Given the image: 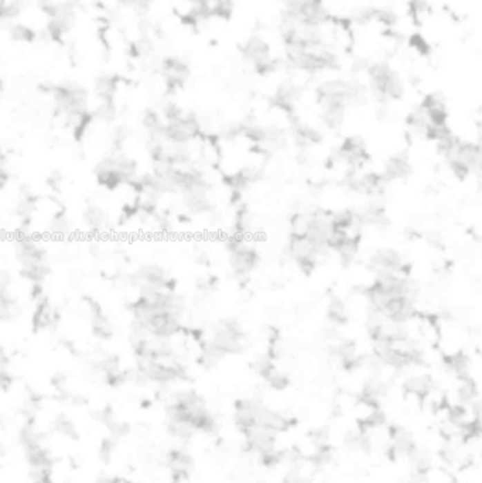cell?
Segmentation results:
<instances>
[{
  "label": "cell",
  "instance_id": "1",
  "mask_svg": "<svg viewBox=\"0 0 482 483\" xmlns=\"http://www.w3.org/2000/svg\"><path fill=\"white\" fill-rule=\"evenodd\" d=\"M136 163L126 156L106 157L95 167L98 184L109 190H116L124 184H133L136 181Z\"/></svg>",
  "mask_w": 482,
  "mask_h": 483
},
{
  "label": "cell",
  "instance_id": "2",
  "mask_svg": "<svg viewBox=\"0 0 482 483\" xmlns=\"http://www.w3.org/2000/svg\"><path fill=\"white\" fill-rule=\"evenodd\" d=\"M16 250L23 277L35 284L41 283L50 273L46 250L36 241L26 237L19 241Z\"/></svg>",
  "mask_w": 482,
  "mask_h": 483
},
{
  "label": "cell",
  "instance_id": "3",
  "mask_svg": "<svg viewBox=\"0 0 482 483\" xmlns=\"http://www.w3.org/2000/svg\"><path fill=\"white\" fill-rule=\"evenodd\" d=\"M247 334L239 321L233 318L220 319L217 324L211 344H213L224 356L239 355L245 351L244 339Z\"/></svg>",
  "mask_w": 482,
  "mask_h": 483
},
{
  "label": "cell",
  "instance_id": "4",
  "mask_svg": "<svg viewBox=\"0 0 482 483\" xmlns=\"http://www.w3.org/2000/svg\"><path fill=\"white\" fill-rule=\"evenodd\" d=\"M43 10L48 16L47 34L52 41H63V39L71 32L75 24L77 9L70 2L54 3L47 2L43 6Z\"/></svg>",
  "mask_w": 482,
  "mask_h": 483
},
{
  "label": "cell",
  "instance_id": "5",
  "mask_svg": "<svg viewBox=\"0 0 482 483\" xmlns=\"http://www.w3.org/2000/svg\"><path fill=\"white\" fill-rule=\"evenodd\" d=\"M51 95L58 113L66 115L67 119L88 110V92L79 85H55L51 89Z\"/></svg>",
  "mask_w": 482,
  "mask_h": 483
},
{
  "label": "cell",
  "instance_id": "6",
  "mask_svg": "<svg viewBox=\"0 0 482 483\" xmlns=\"http://www.w3.org/2000/svg\"><path fill=\"white\" fill-rule=\"evenodd\" d=\"M229 250V264L236 277L245 279L259 264V253L256 249L245 245L242 241V235H236L228 241Z\"/></svg>",
  "mask_w": 482,
  "mask_h": 483
},
{
  "label": "cell",
  "instance_id": "7",
  "mask_svg": "<svg viewBox=\"0 0 482 483\" xmlns=\"http://www.w3.org/2000/svg\"><path fill=\"white\" fill-rule=\"evenodd\" d=\"M369 268L376 276L380 275H402L410 277V263L405 262V257L395 249L382 248L378 249L369 257Z\"/></svg>",
  "mask_w": 482,
  "mask_h": 483
},
{
  "label": "cell",
  "instance_id": "8",
  "mask_svg": "<svg viewBox=\"0 0 482 483\" xmlns=\"http://www.w3.org/2000/svg\"><path fill=\"white\" fill-rule=\"evenodd\" d=\"M167 430L174 438L182 441H189L198 431L182 410L173 403L167 408Z\"/></svg>",
  "mask_w": 482,
  "mask_h": 483
},
{
  "label": "cell",
  "instance_id": "9",
  "mask_svg": "<svg viewBox=\"0 0 482 483\" xmlns=\"http://www.w3.org/2000/svg\"><path fill=\"white\" fill-rule=\"evenodd\" d=\"M162 72L168 89L182 88L189 79L190 70L186 63L177 58H167L163 61Z\"/></svg>",
  "mask_w": 482,
  "mask_h": 483
},
{
  "label": "cell",
  "instance_id": "10",
  "mask_svg": "<svg viewBox=\"0 0 482 483\" xmlns=\"http://www.w3.org/2000/svg\"><path fill=\"white\" fill-rule=\"evenodd\" d=\"M356 224L367 225L372 228H386L390 225V219L387 217L386 209L379 204H368L360 208L359 210H355Z\"/></svg>",
  "mask_w": 482,
  "mask_h": 483
},
{
  "label": "cell",
  "instance_id": "11",
  "mask_svg": "<svg viewBox=\"0 0 482 483\" xmlns=\"http://www.w3.org/2000/svg\"><path fill=\"white\" fill-rule=\"evenodd\" d=\"M167 464L174 479L177 480H183L189 477V475L194 469V460L190 454L182 449L171 451L167 457Z\"/></svg>",
  "mask_w": 482,
  "mask_h": 483
},
{
  "label": "cell",
  "instance_id": "12",
  "mask_svg": "<svg viewBox=\"0 0 482 483\" xmlns=\"http://www.w3.org/2000/svg\"><path fill=\"white\" fill-rule=\"evenodd\" d=\"M412 172H413V167L409 159L405 155H396L386 161L385 171L382 174L390 183V181H396V179H406L412 175Z\"/></svg>",
  "mask_w": 482,
  "mask_h": 483
},
{
  "label": "cell",
  "instance_id": "13",
  "mask_svg": "<svg viewBox=\"0 0 482 483\" xmlns=\"http://www.w3.org/2000/svg\"><path fill=\"white\" fill-rule=\"evenodd\" d=\"M433 388H434V382L429 375H418V376L409 377L403 384L405 393L407 396H413L418 399L420 402H423Z\"/></svg>",
  "mask_w": 482,
  "mask_h": 483
},
{
  "label": "cell",
  "instance_id": "14",
  "mask_svg": "<svg viewBox=\"0 0 482 483\" xmlns=\"http://www.w3.org/2000/svg\"><path fill=\"white\" fill-rule=\"evenodd\" d=\"M58 322V314L54 307L48 303V299H41L37 304V310L35 313L33 324L35 328L39 331H46L52 328Z\"/></svg>",
  "mask_w": 482,
  "mask_h": 483
},
{
  "label": "cell",
  "instance_id": "15",
  "mask_svg": "<svg viewBox=\"0 0 482 483\" xmlns=\"http://www.w3.org/2000/svg\"><path fill=\"white\" fill-rule=\"evenodd\" d=\"M99 417H101V421L106 426V428H108V431H109L112 438L120 440V438H124V437H126L129 434V431H131L129 426L125 424V422H122V421H117L115 418V414H113L110 407H106V408L101 410Z\"/></svg>",
  "mask_w": 482,
  "mask_h": 483
},
{
  "label": "cell",
  "instance_id": "16",
  "mask_svg": "<svg viewBox=\"0 0 482 483\" xmlns=\"http://www.w3.org/2000/svg\"><path fill=\"white\" fill-rule=\"evenodd\" d=\"M327 318L334 325H347L349 321L348 307L338 297H333L327 306Z\"/></svg>",
  "mask_w": 482,
  "mask_h": 483
},
{
  "label": "cell",
  "instance_id": "17",
  "mask_svg": "<svg viewBox=\"0 0 482 483\" xmlns=\"http://www.w3.org/2000/svg\"><path fill=\"white\" fill-rule=\"evenodd\" d=\"M117 89V78L113 75H101L95 81V92L99 99H113Z\"/></svg>",
  "mask_w": 482,
  "mask_h": 483
},
{
  "label": "cell",
  "instance_id": "18",
  "mask_svg": "<svg viewBox=\"0 0 482 483\" xmlns=\"http://www.w3.org/2000/svg\"><path fill=\"white\" fill-rule=\"evenodd\" d=\"M9 37L10 40L16 41V43H26V44H30V43H33L36 40V32L32 28V27H28L26 24H21V23H12L9 26Z\"/></svg>",
  "mask_w": 482,
  "mask_h": 483
},
{
  "label": "cell",
  "instance_id": "19",
  "mask_svg": "<svg viewBox=\"0 0 482 483\" xmlns=\"http://www.w3.org/2000/svg\"><path fill=\"white\" fill-rule=\"evenodd\" d=\"M19 442L21 444L24 451L26 449H32V448H36V446H41L43 437L35 428L33 424H30V422H27V424L19 433Z\"/></svg>",
  "mask_w": 482,
  "mask_h": 483
},
{
  "label": "cell",
  "instance_id": "20",
  "mask_svg": "<svg viewBox=\"0 0 482 483\" xmlns=\"http://www.w3.org/2000/svg\"><path fill=\"white\" fill-rule=\"evenodd\" d=\"M27 6V0H8L0 3V23L15 20Z\"/></svg>",
  "mask_w": 482,
  "mask_h": 483
},
{
  "label": "cell",
  "instance_id": "21",
  "mask_svg": "<svg viewBox=\"0 0 482 483\" xmlns=\"http://www.w3.org/2000/svg\"><path fill=\"white\" fill-rule=\"evenodd\" d=\"M262 377L266 380V383L270 386V387H273L275 390H285L289 384H290V379L286 373L280 372L275 365L272 368H269L263 375Z\"/></svg>",
  "mask_w": 482,
  "mask_h": 483
},
{
  "label": "cell",
  "instance_id": "22",
  "mask_svg": "<svg viewBox=\"0 0 482 483\" xmlns=\"http://www.w3.org/2000/svg\"><path fill=\"white\" fill-rule=\"evenodd\" d=\"M52 427L58 434H61L63 437H67L70 440L78 438L77 427L74 426V422L64 414H59L55 417V420L52 422Z\"/></svg>",
  "mask_w": 482,
  "mask_h": 483
},
{
  "label": "cell",
  "instance_id": "23",
  "mask_svg": "<svg viewBox=\"0 0 482 483\" xmlns=\"http://www.w3.org/2000/svg\"><path fill=\"white\" fill-rule=\"evenodd\" d=\"M85 222L91 229L99 230V229H105L108 218L102 209H99L98 206H91L85 214Z\"/></svg>",
  "mask_w": 482,
  "mask_h": 483
},
{
  "label": "cell",
  "instance_id": "24",
  "mask_svg": "<svg viewBox=\"0 0 482 483\" xmlns=\"http://www.w3.org/2000/svg\"><path fill=\"white\" fill-rule=\"evenodd\" d=\"M131 52L136 58H144L150 57L153 52V43L147 37H140L137 41H135L131 46Z\"/></svg>",
  "mask_w": 482,
  "mask_h": 483
},
{
  "label": "cell",
  "instance_id": "25",
  "mask_svg": "<svg viewBox=\"0 0 482 483\" xmlns=\"http://www.w3.org/2000/svg\"><path fill=\"white\" fill-rule=\"evenodd\" d=\"M37 413H39V400L36 396H28L23 406H21V414L23 417L26 418L27 422H30V424H33V421L36 420L37 417Z\"/></svg>",
  "mask_w": 482,
  "mask_h": 483
},
{
  "label": "cell",
  "instance_id": "26",
  "mask_svg": "<svg viewBox=\"0 0 482 483\" xmlns=\"http://www.w3.org/2000/svg\"><path fill=\"white\" fill-rule=\"evenodd\" d=\"M115 448H116V440L115 438H105L102 442H101V446H99V458L102 462L105 464H109L113 458V452H115Z\"/></svg>",
  "mask_w": 482,
  "mask_h": 483
},
{
  "label": "cell",
  "instance_id": "27",
  "mask_svg": "<svg viewBox=\"0 0 482 483\" xmlns=\"http://www.w3.org/2000/svg\"><path fill=\"white\" fill-rule=\"evenodd\" d=\"M119 2L126 8L133 9L137 13H144L152 6L153 0H119Z\"/></svg>",
  "mask_w": 482,
  "mask_h": 483
},
{
  "label": "cell",
  "instance_id": "28",
  "mask_svg": "<svg viewBox=\"0 0 482 483\" xmlns=\"http://www.w3.org/2000/svg\"><path fill=\"white\" fill-rule=\"evenodd\" d=\"M97 483H116V480L113 477H109V476H99L97 479Z\"/></svg>",
  "mask_w": 482,
  "mask_h": 483
},
{
  "label": "cell",
  "instance_id": "29",
  "mask_svg": "<svg viewBox=\"0 0 482 483\" xmlns=\"http://www.w3.org/2000/svg\"><path fill=\"white\" fill-rule=\"evenodd\" d=\"M2 427H3V418H2V415H0V428Z\"/></svg>",
  "mask_w": 482,
  "mask_h": 483
}]
</instances>
